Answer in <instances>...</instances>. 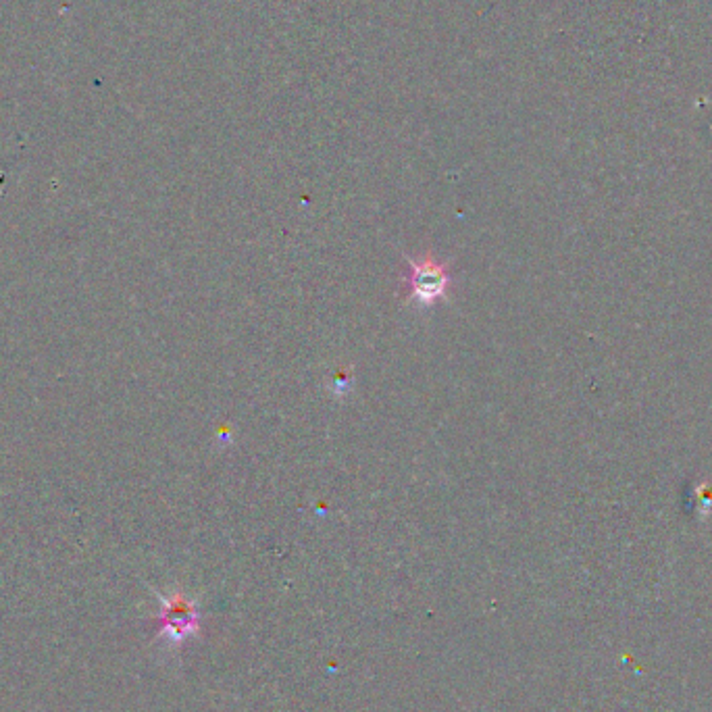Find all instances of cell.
<instances>
[{"label": "cell", "instance_id": "1", "mask_svg": "<svg viewBox=\"0 0 712 712\" xmlns=\"http://www.w3.org/2000/svg\"><path fill=\"white\" fill-rule=\"evenodd\" d=\"M404 265L406 269L400 275V284L404 302L409 304L431 307L448 294L454 282L450 263L436 257L431 250L419 254V257H406Z\"/></svg>", "mask_w": 712, "mask_h": 712}, {"label": "cell", "instance_id": "2", "mask_svg": "<svg viewBox=\"0 0 712 712\" xmlns=\"http://www.w3.org/2000/svg\"><path fill=\"white\" fill-rule=\"evenodd\" d=\"M163 623L165 631L171 640H182L186 635L194 633L198 627V610L196 606L182 594L163 598Z\"/></svg>", "mask_w": 712, "mask_h": 712}, {"label": "cell", "instance_id": "3", "mask_svg": "<svg viewBox=\"0 0 712 712\" xmlns=\"http://www.w3.org/2000/svg\"><path fill=\"white\" fill-rule=\"evenodd\" d=\"M352 379H354L352 367H342V369L334 375V381H332L334 394H336V396H344V394L350 390V386H352Z\"/></svg>", "mask_w": 712, "mask_h": 712}]
</instances>
